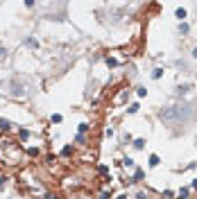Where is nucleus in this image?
I'll return each mask as SVG.
<instances>
[{
    "mask_svg": "<svg viewBox=\"0 0 197 199\" xmlns=\"http://www.w3.org/2000/svg\"><path fill=\"white\" fill-rule=\"evenodd\" d=\"M2 57H5V45L0 43V59H2Z\"/></svg>",
    "mask_w": 197,
    "mask_h": 199,
    "instance_id": "412c9836",
    "label": "nucleus"
},
{
    "mask_svg": "<svg viewBox=\"0 0 197 199\" xmlns=\"http://www.w3.org/2000/svg\"><path fill=\"white\" fill-rule=\"evenodd\" d=\"M100 199H109V192H100Z\"/></svg>",
    "mask_w": 197,
    "mask_h": 199,
    "instance_id": "4be33fe9",
    "label": "nucleus"
},
{
    "mask_svg": "<svg viewBox=\"0 0 197 199\" xmlns=\"http://www.w3.org/2000/svg\"><path fill=\"white\" fill-rule=\"evenodd\" d=\"M134 147L136 149H143V147H145V138H136V140H134Z\"/></svg>",
    "mask_w": 197,
    "mask_h": 199,
    "instance_id": "423d86ee",
    "label": "nucleus"
},
{
    "mask_svg": "<svg viewBox=\"0 0 197 199\" xmlns=\"http://www.w3.org/2000/svg\"><path fill=\"white\" fill-rule=\"evenodd\" d=\"M50 120H52V122H61L63 118H61V116H59V113H54V116H52V118H50Z\"/></svg>",
    "mask_w": 197,
    "mask_h": 199,
    "instance_id": "f3484780",
    "label": "nucleus"
},
{
    "mask_svg": "<svg viewBox=\"0 0 197 199\" xmlns=\"http://www.w3.org/2000/svg\"><path fill=\"white\" fill-rule=\"evenodd\" d=\"M190 188H197V179H195V181H193V183H190Z\"/></svg>",
    "mask_w": 197,
    "mask_h": 199,
    "instance_id": "393cba45",
    "label": "nucleus"
},
{
    "mask_svg": "<svg viewBox=\"0 0 197 199\" xmlns=\"http://www.w3.org/2000/svg\"><path fill=\"white\" fill-rule=\"evenodd\" d=\"M190 84H181V86H179V88H177V93H179V95H181V93H188V91H190Z\"/></svg>",
    "mask_w": 197,
    "mask_h": 199,
    "instance_id": "0eeeda50",
    "label": "nucleus"
},
{
    "mask_svg": "<svg viewBox=\"0 0 197 199\" xmlns=\"http://www.w3.org/2000/svg\"><path fill=\"white\" fill-rule=\"evenodd\" d=\"M136 93H138V97H145V95H147V88L138 86V88H136Z\"/></svg>",
    "mask_w": 197,
    "mask_h": 199,
    "instance_id": "f8f14e48",
    "label": "nucleus"
},
{
    "mask_svg": "<svg viewBox=\"0 0 197 199\" xmlns=\"http://www.w3.org/2000/svg\"><path fill=\"white\" fill-rule=\"evenodd\" d=\"M161 120H166L170 124H186L193 118V109L188 104H177V107H168L159 113Z\"/></svg>",
    "mask_w": 197,
    "mask_h": 199,
    "instance_id": "f257e3e1",
    "label": "nucleus"
},
{
    "mask_svg": "<svg viewBox=\"0 0 197 199\" xmlns=\"http://www.w3.org/2000/svg\"><path fill=\"white\" fill-rule=\"evenodd\" d=\"M61 154H63V156H70V154H73V147H70V145H68V147H63Z\"/></svg>",
    "mask_w": 197,
    "mask_h": 199,
    "instance_id": "4468645a",
    "label": "nucleus"
},
{
    "mask_svg": "<svg viewBox=\"0 0 197 199\" xmlns=\"http://www.w3.org/2000/svg\"><path fill=\"white\" fill-rule=\"evenodd\" d=\"M118 199H127V195H120V197H118Z\"/></svg>",
    "mask_w": 197,
    "mask_h": 199,
    "instance_id": "a878e982",
    "label": "nucleus"
},
{
    "mask_svg": "<svg viewBox=\"0 0 197 199\" xmlns=\"http://www.w3.org/2000/svg\"><path fill=\"white\" fill-rule=\"evenodd\" d=\"M27 154H30V156H39V149L37 147H30V149H27Z\"/></svg>",
    "mask_w": 197,
    "mask_h": 199,
    "instance_id": "2eb2a0df",
    "label": "nucleus"
},
{
    "mask_svg": "<svg viewBox=\"0 0 197 199\" xmlns=\"http://www.w3.org/2000/svg\"><path fill=\"white\" fill-rule=\"evenodd\" d=\"M48 199H61V197H54V195H46Z\"/></svg>",
    "mask_w": 197,
    "mask_h": 199,
    "instance_id": "5701e85b",
    "label": "nucleus"
},
{
    "mask_svg": "<svg viewBox=\"0 0 197 199\" xmlns=\"http://www.w3.org/2000/svg\"><path fill=\"white\" fill-rule=\"evenodd\" d=\"M84 131H88V124H86V122L79 124V133H84Z\"/></svg>",
    "mask_w": 197,
    "mask_h": 199,
    "instance_id": "a211bd4d",
    "label": "nucleus"
},
{
    "mask_svg": "<svg viewBox=\"0 0 197 199\" xmlns=\"http://www.w3.org/2000/svg\"><path fill=\"white\" fill-rule=\"evenodd\" d=\"M136 199H147V192H138V195H136Z\"/></svg>",
    "mask_w": 197,
    "mask_h": 199,
    "instance_id": "aec40b11",
    "label": "nucleus"
},
{
    "mask_svg": "<svg viewBox=\"0 0 197 199\" xmlns=\"http://www.w3.org/2000/svg\"><path fill=\"white\" fill-rule=\"evenodd\" d=\"M188 195H190V190H188V188H181L179 192H177V199H188Z\"/></svg>",
    "mask_w": 197,
    "mask_h": 199,
    "instance_id": "f03ea898",
    "label": "nucleus"
},
{
    "mask_svg": "<svg viewBox=\"0 0 197 199\" xmlns=\"http://www.w3.org/2000/svg\"><path fill=\"white\" fill-rule=\"evenodd\" d=\"M179 34H188V25H186V23H181V25H179Z\"/></svg>",
    "mask_w": 197,
    "mask_h": 199,
    "instance_id": "ddd939ff",
    "label": "nucleus"
},
{
    "mask_svg": "<svg viewBox=\"0 0 197 199\" xmlns=\"http://www.w3.org/2000/svg\"><path fill=\"white\" fill-rule=\"evenodd\" d=\"M159 163H161V158L156 156V154H152V156H150V168H156Z\"/></svg>",
    "mask_w": 197,
    "mask_h": 199,
    "instance_id": "39448f33",
    "label": "nucleus"
},
{
    "mask_svg": "<svg viewBox=\"0 0 197 199\" xmlns=\"http://www.w3.org/2000/svg\"><path fill=\"white\" fill-rule=\"evenodd\" d=\"M161 75H163V68H154V70H152V77H154V79H159Z\"/></svg>",
    "mask_w": 197,
    "mask_h": 199,
    "instance_id": "9d476101",
    "label": "nucleus"
},
{
    "mask_svg": "<svg viewBox=\"0 0 197 199\" xmlns=\"http://www.w3.org/2000/svg\"><path fill=\"white\" fill-rule=\"evenodd\" d=\"M138 107H140V104H138V102H134V104H129V109H127V113H136V111H138Z\"/></svg>",
    "mask_w": 197,
    "mask_h": 199,
    "instance_id": "9b49d317",
    "label": "nucleus"
},
{
    "mask_svg": "<svg viewBox=\"0 0 197 199\" xmlns=\"http://www.w3.org/2000/svg\"><path fill=\"white\" fill-rule=\"evenodd\" d=\"M122 165H125V168H136L134 158H122Z\"/></svg>",
    "mask_w": 197,
    "mask_h": 199,
    "instance_id": "6e6552de",
    "label": "nucleus"
},
{
    "mask_svg": "<svg viewBox=\"0 0 197 199\" xmlns=\"http://www.w3.org/2000/svg\"><path fill=\"white\" fill-rule=\"evenodd\" d=\"M143 177H145V172L136 168V172H134V179H131V181H143Z\"/></svg>",
    "mask_w": 197,
    "mask_h": 199,
    "instance_id": "20e7f679",
    "label": "nucleus"
},
{
    "mask_svg": "<svg viewBox=\"0 0 197 199\" xmlns=\"http://www.w3.org/2000/svg\"><path fill=\"white\" fill-rule=\"evenodd\" d=\"M172 195H175L172 190H163V197H166V199H172Z\"/></svg>",
    "mask_w": 197,
    "mask_h": 199,
    "instance_id": "6ab92c4d",
    "label": "nucleus"
},
{
    "mask_svg": "<svg viewBox=\"0 0 197 199\" xmlns=\"http://www.w3.org/2000/svg\"><path fill=\"white\" fill-rule=\"evenodd\" d=\"M27 45H30V48H39V41H34V39H27Z\"/></svg>",
    "mask_w": 197,
    "mask_h": 199,
    "instance_id": "dca6fc26",
    "label": "nucleus"
},
{
    "mask_svg": "<svg viewBox=\"0 0 197 199\" xmlns=\"http://www.w3.org/2000/svg\"><path fill=\"white\" fill-rule=\"evenodd\" d=\"M0 129H2V131L11 129V122H9V120H5V118H0Z\"/></svg>",
    "mask_w": 197,
    "mask_h": 199,
    "instance_id": "7ed1b4c3",
    "label": "nucleus"
},
{
    "mask_svg": "<svg viewBox=\"0 0 197 199\" xmlns=\"http://www.w3.org/2000/svg\"><path fill=\"white\" fill-rule=\"evenodd\" d=\"M175 16L179 18V21H184V18H186V9H177V11H175Z\"/></svg>",
    "mask_w": 197,
    "mask_h": 199,
    "instance_id": "1a4fd4ad",
    "label": "nucleus"
},
{
    "mask_svg": "<svg viewBox=\"0 0 197 199\" xmlns=\"http://www.w3.org/2000/svg\"><path fill=\"white\" fill-rule=\"evenodd\" d=\"M193 57H195V59H197V45L193 48Z\"/></svg>",
    "mask_w": 197,
    "mask_h": 199,
    "instance_id": "b1692460",
    "label": "nucleus"
}]
</instances>
